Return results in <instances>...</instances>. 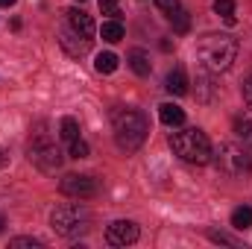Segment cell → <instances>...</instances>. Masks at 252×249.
I'll list each match as a JSON object with an SVG mask.
<instances>
[{"mask_svg":"<svg viewBox=\"0 0 252 249\" xmlns=\"http://www.w3.org/2000/svg\"><path fill=\"white\" fill-rule=\"evenodd\" d=\"M238 38L235 35H226V32H208L196 41V56L199 62L205 64V70L211 73H220V70H229L232 62L238 59Z\"/></svg>","mask_w":252,"mask_h":249,"instance_id":"6da1fadb","label":"cell"},{"mask_svg":"<svg viewBox=\"0 0 252 249\" xmlns=\"http://www.w3.org/2000/svg\"><path fill=\"white\" fill-rule=\"evenodd\" d=\"M170 147L173 153L188 161V164H208L211 161V141L202 129L190 126V129H179L170 135Z\"/></svg>","mask_w":252,"mask_h":249,"instance_id":"7a4b0ae2","label":"cell"},{"mask_svg":"<svg viewBox=\"0 0 252 249\" xmlns=\"http://www.w3.org/2000/svg\"><path fill=\"white\" fill-rule=\"evenodd\" d=\"M147 132H150V124H147L144 112H138V109L115 112V141L124 153H135L144 144Z\"/></svg>","mask_w":252,"mask_h":249,"instance_id":"3957f363","label":"cell"},{"mask_svg":"<svg viewBox=\"0 0 252 249\" xmlns=\"http://www.w3.org/2000/svg\"><path fill=\"white\" fill-rule=\"evenodd\" d=\"M88 223H91V214L79 205V202H64L56 205L53 214H50V226L56 235L62 238H79L88 232Z\"/></svg>","mask_w":252,"mask_h":249,"instance_id":"277c9868","label":"cell"},{"mask_svg":"<svg viewBox=\"0 0 252 249\" xmlns=\"http://www.w3.org/2000/svg\"><path fill=\"white\" fill-rule=\"evenodd\" d=\"M211 158H214L217 170L229 179H244L252 173V156L238 144H229V141L220 144L217 150H211Z\"/></svg>","mask_w":252,"mask_h":249,"instance_id":"5b68a950","label":"cell"},{"mask_svg":"<svg viewBox=\"0 0 252 249\" xmlns=\"http://www.w3.org/2000/svg\"><path fill=\"white\" fill-rule=\"evenodd\" d=\"M30 161H32L41 173H56V170L62 167V153H59V147H56L53 141L35 138V141L30 144Z\"/></svg>","mask_w":252,"mask_h":249,"instance_id":"8992f818","label":"cell"},{"mask_svg":"<svg viewBox=\"0 0 252 249\" xmlns=\"http://www.w3.org/2000/svg\"><path fill=\"white\" fill-rule=\"evenodd\" d=\"M59 187H62V193L76 196V199H91V196H97V190H100L97 179H94V176H85V173H67L62 182H59Z\"/></svg>","mask_w":252,"mask_h":249,"instance_id":"52a82bcc","label":"cell"},{"mask_svg":"<svg viewBox=\"0 0 252 249\" xmlns=\"http://www.w3.org/2000/svg\"><path fill=\"white\" fill-rule=\"evenodd\" d=\"M106 241L112 247H129L138 241V226L132 220H115L109 229H106Z\"/></svg>","mask_w":252,"mask_h":249,"instance_id":"ba28073f","label":"cell"},{"mask_svg":"<svg viewBox=\"0 0 252 249\" xmlns=\"http://www.w3.org/2000/svg\"><path fill=\"white\" fill-rule=\"evenodd\" d=\"M59 44H62L64 53L73 56V59H79V56H85V53L91 50V38H88V35H79V32L70 30V27H64L62 32H59Z\"/></svg>","mask_w":252,"mask_h":249,"instance_id":"9c48e42d","label":"cell"},{"mask_svg":"<svg viewBox=\"0 0 252 249\" xmlns=\"http://www.w3.org/2000/svg\"><path fill=\"white\" fill-rule=\"evenodd\" d=\"M64 15H67V27H70V30H76L79 35H88V38L94 35V21H91V15H85L82 9H67Z\"/></svg>","mask_w":252,"mask_h":249,"instance_id":"30bf717a","label":"cell"},{"mask_svg":"<svg viewBox=\"0 0 252 249\" xmlns=\"http://www.w3.org/2000/svg\"><path fill=\"white\" fill-rule=\"evenodd\" d=\"M214 94H217V85L211 82V70H202V73L196 76V100H199V103H211Z\"/></svg>","mask_w":252,"mask_h":249,"instance_id":"8fae6325","label":"cell"},{"mask_svg":"<svg viewBox=\"0 0 252 249\" xmlns=\"http://www.w3.org/2000/svg\"><path fill=\"white\" fill-rule=\"evenodd\" d=\"M167 91H170V94H176V97L188 94V76H185V70H182V67H173V70L167 73Z\"/></svg>","mask_w":252,"mask_h":249,"instance_id":"7c38bea8","label":"cell"},{"mask_svg":"<svg viewBox=\"0 0 252 249\" xmlns=\"http://www.w3.org/2000/svg\"><path fill=\"white\" fill-rule=\"evenodd\" d=\"M158 118H161V124L164 126H182L185 124V112H182L179 106H173V103L158 106Z\"/></svg>","mask_w":252,"mask_h":249,"instance_id":"4fadbf2b","label":"cell"},{"mask_svg":"<svg viewBox=\"0 0 252 249\" xmlns=\"http://www.w3.org/2000/svg\"><path fill=\"white\" fill-rule=\"evenodd\" d=\"M129 67L138 73V76H150V70H153V64H150V56L144 53V50H129Z\"/></svg>","mask_w":252,"mask_h":249,"instance_id":"5bb4252c","label":"cell"},{"mask_svg":"<svg viewBox=\"0 0 252 249\" xmlns=\"http://www.w3.org/2000/svg\"><path fill=\"white\" fill-rule=\"evenodd\" d=\"M100 35H103V41H109V44H118V41L124 38V27H121V21H118V18L106 21V24H103V30H100Z\"/></svg>","mask_w":252,"mask_h":249,"instance_id":"9a60e30c","label":"cell"},{"mask_svg":"<svg viewBox=\"0 0 252 249\" xmlns=\"http://www.w3.org/2000/svg\"><path fill=\"white\" fill-rule=\"evenodd\" d=\"M235 135L244 141V144H252V115H241V118H235Z\"/></svg>","mask_w":252,"mask_h":249,"instance_id":"2e32d148","label":"cell"},{"mask_svg":"<svg viewBox=\"0 0 252 249\" xmlns=\"http://www.w3.org/2000/svg\"><path fill=\"white\" fill-rule=\"evenodd\" d=\"M232 226L235 229H252V208L250 205H241L232 211Z\"/></svg>","mask_w":252,"mask_h":249,"instance_id":"e0dca14e","label":"cell"},{"mask_svg":"<svg viewBox=\"0 0 252 249\" xmlns=\"http://www.w3.org/2000/svg\"><path fill=\"white\" fill-rule=\"evenodd\" d=\"M167 21L173 24V30H176V32H188V30H190V18H188V12H185L182 6H179L176 12H170V15H167Z\"/></svg>","mask_w":252,"mask_h":249,"instance_id":"ac0fdd59","label":"cell"},{"mask_svg":"<svg viewBox=\"0 0 252 249\" xmlns=\"http://www.w3.org/2000/svg\"><path fill=\"white\" fill-rule=\"evenodd\" d=\"M214 12L226 24H235V0H214Z\"/></svg>","mask_w":252,"mask_h":249,"instance_id":"d6986e66","label":"cell"},{"mask_svg":"<svg viewBox=\"0 0 252 249\" xmlns=\"http://www.w3.org/2000/svg\"><path fill=\"white\" fill-rule=\"evenodd\" d=\"M94 67H97L100 73H115V70H118V56H115V53H100L97 62H94Z\"/></svg>","mask_w":252,"mask_h":249,"instance_id":"ffe728a7","label":"cell"},{"mask_svg":"<svg viewBox=\"0 0 252 249\" xmlns=\"http://www.w3.org/2000/svg\"><path fill=\"white\" fill-rule=\"evenodd\" d=\"M59 135H62L64 141L70 144L73 138H79V124H76L73 118H62V126H59Z\"/></svg>","mask_w":252,"mask_h":249,"instance_id":"44dd1931","label":"cell"},{"mask_svg":"<svg viewBox=\"0 0 252 249\" xmlns=\"http://www.w3.org/2000/svg\"><path fill=\"white\" fill-rule=\"evenodd\" d=\"M208 238H211L214 244H226V247H241V241H238V238H232V235H226V232H217V229H211V232H208Z\"/></svg>","mask_w":252,"mask_h":249,"instance_id":"7402d4cb","label":"cell"},{"mask_svg":"<svg viewBox=\"0 0 252 249\" xmlns=\"http://www.w3.org/2000/svg\"><path fill=\"white\" fill-rule=\"evenodd\" d=\"M88 156V144L82 138H73L70 141V158H85Z\"/></svg>","mask_w":252,"mask_h":249,"instance_id":"603a6c76","label":"cell"},{"mask_svg":"<svg viewBox=\"0 0 252 249\" xmlns=\"http://www.w3.org/2000/svg\"><path fill=\"white\" fill-rule=\"evenodd\" d=\"M100 12L109 15V18H118L121 15V6H118V0H100Z\"/></svg>","mask_w":252,"mask_h":249,"instance_id":"cb8c5ba5","label":"cell"},{"mask_svg":"<svg viewBox=\"0 0 252 249\" xmlns=\"http://www.w3.org/2000/svg\"><path fill=\"white\" fill-rule=\"evenodd\" d=\"M156 6H158V12L161 15H170V12H176L179 9V0H153Z\"/></svg>","mask_w":252,"mask_h":249,"instance_id":"d4e9b609","label":"cell"},{"mask_svg":"<svg viewBox=\"0 0 252 249\" xmlns=\"http://www.w3.org/2000/svg\"><path fill=\"white\" fill-rule=\"evenodd\" d=\"M9 247H15V249H24V247H32V249H38L41 247V241H35V238H15Z\"/></svg>","mask_w":252,"mask_h":249,"instance_id":"484cf974","label":"cell"},{"mask_svg":"<svg viewBox=\"0 0 252 249\" xmlns=\"http://www.w3.org/2000/svg\"><path fill=\"white\" fill-rule=\"evenodd\" d=\"M244 100L252 106V76H247V82H244Z\"/></svg>","mask_w":252,"mask_h":249,"instance_id":"4316f807","label":"cell"},{"mask_svg":"<svg viewBox=\"0 0 252 249\" xmlns=\"http://www.w3.org/2000/svg\"><path fill=\"white\" fill-rule=\"evenodd\" d=\"M15 3H18V0H0V6H3V9H9V6H15Z\"/></svg>","mask_w":252,"mask_h":249,"instance_id":"83f0119b","label":"cell"},{"mask_svg":"<svg viewBox=\"0 0 252 249\" xmlns=\"http://www.w3.org/2000/svg\"><path fill=\"white\" fill-rule=\"evenodd\" d=\"M3 226H6V223H3V217H0V232H3Z\"/></svg>","mask_w":252,"mask_h":249,"instance_id":"f1b7e54d","label":"cell"},{"mask_svg":"<svg viewBox=\"0 0 252 249\" xmlns=\"http://www.w3.org/2000/svg\"><path fill=\"white\" fill-rule=\"evenodd\" d=\"M0 164H3V150H0Z\"/></svg>","mask_w":252,"mask_h":249,"instance_id":"f546056e","label":"cell"},{"mask_svg":"<svg viewBox=\"0 0 252 249\" xmlns=\"http://www.w3.org/2000/svg\"><path fill=\"white\" fill-rule=\"evenodd\" d=\"M79 3H85V0H79Z\"/></svg>","mask_w":252,"mask_h":249,"instance_id":"4dcf8cb0","label":"cell"}]
</instances>
